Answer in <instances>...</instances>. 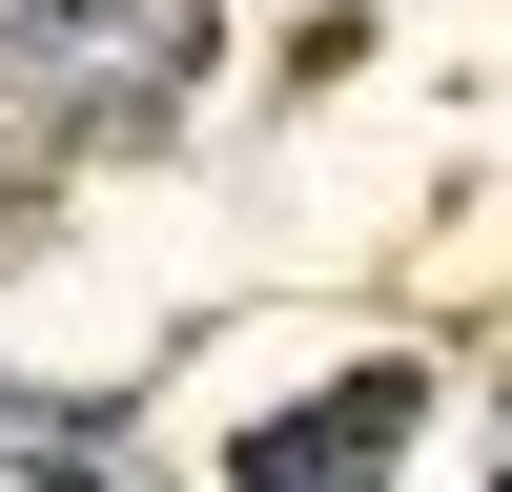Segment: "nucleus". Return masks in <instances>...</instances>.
Masks as SVG:
<instances>
[{"mask_svg": "<svg viewBox=\"0 0 512 492\" xmlns=\"http://www.w3.org/2000/svg\"><path fill=\"white\" fill-rule=\"evenodd\" d=\"M390 431H410V390H390V369H369V390H328V410H287V431L246 451V472H369V451H390Z\"/></svg>", "mask_w": 512, "mask_h": 492, "instance_id": "nucleus-1", "label": "nucleus"}]
</instances>
